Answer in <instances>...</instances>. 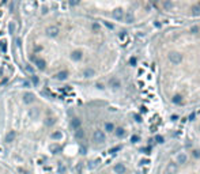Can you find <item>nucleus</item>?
<instances>
[{
    "mask_svg": "<svg viewBox=\"0 0 200 174\" xmlns=\"http://www.w3.org/2000/svg\"><path fill=\"white\" fill-rule=\"evenodd\" d=\"M192 14H193V15H200V3H199V4L192 6Z\"/></svg>",
    "mask_w": 200,
    "mask_h": 174,
    "instance_id": "9d476101",
    "label": "nucleus"
},
{
    "mask_svg": "<svg viewBox=\"0 0 200 174\" xmlns=\"http://www.w3.org/2000/svg\"><path fill=\"white\" fill-rule=\"evenodd\" d=\"M46 33H48L49 37H56L57 33H59V29H57V27H54V26H50V27L46 29Z\"/></svg>",
    "mask_w": 200,
    "mask_h": 174,
    "instance_id": "423d86ee",
    "label": "nucleus"
},
{
    "mask_svg": "<svg viewBox=\"0 0 200 174\" xmlns=\"http://www.w3.org/2000/svg\"><path fill=\"white\" fill-rule=\"evenodd\" d=\"M152 2H159V0H152Z\"/></svg>",
    "mask_w": 200,
    "mask_h": 174,
    "instance_id": "2f4dec72",
    "label": "nucleus"
},
{
    "mask_svg": "<svg viewBox=\"0 0 200 174\" xmlns=\"http://www.w3.org/2000/svg\"><path fill=\"white\" fill-rule=\"evenodd\" d=\"M53 137H54V139H57V140H59V139H61V133H60V132L53 133Z\"/></svg>",
    "mask_w": 200,
    "mask_h": 174,
    "instance_id": "393cba45",
    "label": "nucleus"
},
{
    "mask_svg": "<svg viewBox=\"0 0 200 174\" xmlns=\"http://www.w3.org/2000/svg\"><path fill=\"white\" fill-rule=\"evenodd\" d=\"M155 140L158 141V143H163V137H162V136H156Z\"/></svg>",
    "mask_w": 200,
    "mask_h": 174,
    "instance_id": "a878e982",
    "label": "nucleus"
},
{
    "mask_svg": "<svg viewBox=\"0 0 200 174\" xmlns=\"http://www.w3.org/2000/svg\"><path fill=\"white\" fill-rule=\"evenodd\" d=\"M14 137H15V133H14V132H10L8 135L6 136V141H7V143H10V141L14 140Z\"/></svg>",
    "mask_w": 200,
    "mask_h": 174,
    "instance_id": "f3484780",
    "label": "nucleus"
},
{
    "mask_svg": "<svg viewBox=\"0 0 200 174\" xmlns=\"http://www.w3.org/2000/svg\"><path fill=\"white\" fill-rule=\"evenodd\" d=\"M124 133H125V130H124L123 128H117V129H116V135L119 136V137H123Z\"/></svg>",
    "mask_w": 200,
    "mask_h": 174,
    "instance_id": "a211bd4d",
    "label": "nucleus"
},
{
    "mask_svg": "<svg viewBox=\"0 0 200 174\" xmlns=\"http://www.w3.org/2000/svg\"><path fill=\"white\" fill-rule=\"evenodd\" d=\"M23 98H25V102H26V104H30V102H33L34 95H33V94H30V93H26L25 95H23Z\"/></svg>",
    "mask_w": 200,
    "mask_h": 174,
    "instance_id": "1a4fd4ad",
    "label": "nucleus"
},
{
    "mask_svg": "<svg viewBox=\"0 0 200 174\" xmlns=\"http://www.w3.org/2000/svg\"><path fill=\"white\" fill-rule=\"evenodd\" d=\"M113 18L116 19V21H121V19L124 18V11L121 10V8H117V10H115L113 11Z\"/></svg>",
    "mask_w": 200,
    "mask_h": 174,
    "instance_id": "7ed1b4c3",
    "label": "nucleus"
},
{
    "mask_svg": "<svg viewBox=\"0 0 200 174\" xmlns=\"http://www.w3.org/2000/svg\"><path fill=\"white\" fill-rule=\"evenodd\" d=\"M138 140H139V137H138V136H132V141H133V143H136Z\"/></svg>",
    "mask_w": 200,
    "mask_h": 174,
    "instance_id": "c85d7f7f",
    "label": "nucleus"
},
{
    "mask_svg": "<svg viewBox=\"0 0 200 174\" xmlns=\"http://www.w3.org/2000/svg\"><path fill=\"white\" fill-rule=\"evenodd\" d=\"M71 126H72L74 129H78V128H79V126H80V120H79V118H74L72 122H71Z\"/></svg>",
    "mask_w": 200,
    "mask_h": 174,
    "instance_id": "9b49d317",
    "label": "nucleus"
},
{
    "mask_svg": "<svg viewBox=\"0 0 200 174\" xmlns=\"http://www.w3.org/2000/svg\"><path fill=\"white\" fill-rule=\"evenodd\" d=\"M173 102H174V104H177V105H180V104H181V97H180V95H176V97L173 98Z\"/></svg>",
    "mask_w": 200,
    "mask_h": 174,
    "instance_id": "4be33fe9",
    "label": "nucleus"
},
{
    "mask_svg": "<svg viewBox=\"0 0 200 174\" xmlns=\"http://www.w3.org/2000/svg\"><path fill=\"white\" fill-rule=\"evenodd\" d=\"M105 129H106L108 132H113V130H115V125L110 124V122H106V124H105Z\"/></svg>",
    "mask_w": 200,
    "mask_h": 174,
    "instance_id": "dca6fc26",
    "label": "nucleus"
},
{
    "mask_svg": "<svg viewBox=\"0 0 200 174\" xmlns=\"http://www.w3.org/2000/svg\"><path fill=\"white\" fill-rule=\"evenodd\" d=\"M93 137H94V141H98V143L105 141V133L102 132V130H95Z\"/></svg>",
    "mask_w": 200,
    "mask_h": 174,
    "instance_id": "f03ea898",
    "label": "nucleus"
},
{
    "mask_svg": "<svg viewBox=\"0 0 200 174\" xmlns=\"http://www.w3.org/2000/svg\"><path fill=\"white\" fill-rule=\"evenodd\" d=\"M125 171H127V169H125V166L123 163H117L115 166V173L116 174H125Z\"/></svg>",
    "mask_w": 200,
    "mask_h": 174,
    "instance_id": "20e7f679",
    "label": "nucleus"
},
{
    "mask_svg": "<svg viewBox=\"0 0 200 174\" xmlns=\"http://www.w3.org/2000/svg\"><path fill=\"white\" fill-rule=\"evenodd\" d=\"M83 75H84V76H87V78H90V76H94V69H86Z\"/></svg>",
    "mask_w": 200,
    "mask_h": 174,
    "instance_id": "aec40b11",
    "label": "nucleus"
},
{
    "mask_svg": "<svg viewBox=\"0 0 200 174\" xmlns=\"http://www.w3.org/2000/svg\"><path fill=\"white\" fill-rule=\"evenodd\" d=\"M93 29L95 30V31H98V30H99V25H98V23H94V25H93Z\"/></svg>",
    "mask_w": 200,
    "mask_h": 174,
    "instance_id": "cd10ccee",
    "label": "nucleus"
},
{
    "mask_svg": "<svg viewBox=\"0 0 200 174\" xmlns=\"http://www.w3.org/2000/svg\"><path fill=\"white\" fill-rule=\"evenodd\" d=\"M125 21H127V23H132L133 21H135V17H133V14L128 12L127 15H125Z\"/></svg>",
    "mask_w": 200,
    "mask_h": 174,
    "instance_id": "f8f14e48",
    "label": "nucleus"
},
{
    "mask_svg": "<svg viewBox=\"0 0 200 174\" xmlns=\"http://www.w3.org/2000/svg\"><path fill=\"white\" fill-rule=\"evenodd\" d=\"M191 33H193V34L199 33V27H197V26H193V27L191 29Z\"/></svg>",
    "mask_w": 200,
    "mask_h": 174,
    "instance_id": "b1692460",
    "label": "nucleus"
},
{
    "mask_svg": "<svg viewBox=\"0 0 200 174\" xmlns=\"http://www.w3.org/2000/svg\"><path fill=\"white\" fill-rule=\"evenodd\" d=\"M193 156L195 158H199L200 156V151H199V150H195V151H193Z\"/></svg>",
    "mask_w": 200,
    "mask_h": 174,
    "instance_id": "bb28decb",
    "label": "nucleus"
},
{
    "mask_svg": "<svg viewBox=\"0 0 200 174\" xmlns=\"http://www.w3.org/2000/svg\"><path fill=\"white\" fill-rule=\"evenodd\" d=\"M56 78L59 79V80H64V79L67 78V72H65V71H63V72H59V74L56 75Z\"/></svg>",
    "mask_w": 200,
    "mask_h": 174,
    "instance_id": "2eb2a0df",
    "label": "nucleus"
},
{
    "mask_svg": "<svg viewBox=\"0 0 200 174\" xmlns=\"http://www.w3.org/2000/svg\"><path fill=\"white\" fill-rule=\"evenodd\" d=\"M53 122H54V121L52 120V118H49V121H48V122H46V124H48V125H52V124H53Z\"/></svg>",
    "mask_w": 200,
    "mask_h": 174,
    "instance_id": "7c9ffc66",
    "label": "nucleus"
},
{
    "mask_svg": "<svg viewBox=\"0 0 200 174\" xmlns=\"http://www.w3.org/2000/svg\"><path fill=\"white\" fill-rule=\"evenodd\" d=\"M0 49H2L3 52H6V50H7V45H6V41H3V42L0 41Z\"/></svg>",
    "mask_w": 200,
    "mask_h": 174,
    "instance_id": "5701e85b",
    "label": "nucleus"
},
{
    "mask_svg": "<svg viewBox=\"0 0 200 174\" xmlns=\"http://www.w3.org/2000/svg\"><path fill=\"white\" fill-rule=\"evenodd\" d=\"M110 86L113 87V89H119V87H120V82L117 80V79H112V80H110Z\"/></svg>",
    "mask_w": 200,
    "mask_h": 174,
    "instance_id": "4468645a",
    "label": "nucleus"
},
{
    "mask_svg": "<svg viewBox=\"0 0 200 174\" xmlns=\"http://www.w3.org/2000/svg\"><path fill=\"white\" fill-rule=\"evenodd\" d=\"M163 8L166 11H170L173 8V2H172V0H166V2L163 3Z\"/></svg>",
    "mask_w": 200,
    "mask_h": 174,
    "instance_id": "6e6552de",
    "label": "nucleus"
},
{
    "mask_svg": "<svg viewBox=\"0 0 200 174\" xmlns=\"http://www.w3.org/2000/svg\"><path fill=\"white\" fill-rule=\"evenodd\" d=\"M187 159H188V158H187V155H185V154H180V155H178V158H177L178 163H185V162H187Z\"/></svg>",
    "mask_w": 200,
    "mask_h": 174,
    "instance_id": "ddd939ff",
    "label": "nucleus"
},
{
    "mask_svg": "<svg viewBox=\"0 0 200 174\" xmlns=\"http://www.w3.org/2000/svg\"><path fill=\"white\" fill-rule=\"evenodd\" d=\"M80 57H82V53H80V52H75V53L72 54V59H74V60H79Z\"/></svg>",
    "mask_w": 200,
    "mask_h": 174,
    "instance_id": "412c9836",
    "label": "nucleus"
},
{
    "mask_svg": "<svg viewBox=\"0 0 200 174\" xmlns=\"http://www.w3.org/2000/svg\"><path fill=\"white\" fill-rule=\"evenodd\" d=\"M177 173V165L176 163H169L166 167V174H176Z\"/></svg>",
    "mask_w": 200,
    "mask_h": 174,
    "instance_id": "39448f33",
    "label": "nucleus"
},
{
    "mask_svg": "<svg viewBox=\"0 0 200 174\" xmlns=\"http://www.w3.org/2000/svg\"><path fill=\"white\" fill-rule=\"evenodd\" d=\"M169 60H170V63H173V64H180V63L182 61V56L177 52H173V53L169 54Z\"/></svg>",
    "mask_w": 200,
    "mask_h": 174,
    "instance_id": "f257e3e1",
    "label": "nucleus"
},
{
    "mask_svg": "<svg viewBox=\"0 0 200 174\" xmlns=\"http://www.w3.org/2000/svg\"><path fill=\"white\" fill-rule=\"evenodd\" d=\"M76 3H79V0H71V4H72V6H75Z\"/></svg>",
    "mask_w": 200,
    "mask_h": 174,
    "instance_id": "c756f323",
    "label": "nucleus"
},
{
    "mask_svg": "<svg viewBox=\"0 0 200 174\" xmlns=\"http://www.w3.org/2000/svg\"><path fill=\"white\" fill-rule=\"evenodd\" d=\"M75 136L78 137V139H82V137H83V136H84V133H83V130H82V129H79V128H78V129H76V133H75Z\"/></svg>",
    "mask_w": 200,
    "mask_h": 174,
    "instance_id": "6ab92c4d",
    "label": "nucleus"
},
{
    "mask_svg": "<svg viewBox=\"0 0 200 174\" xmlns=\"http://www.w3.org/2000/svg\"><path fill=\"white\" fill-rule=\"evenodd\" d=\"M34 64H36L40 69L45 68V60H42V59H40V57H34Z\"/></svg>",
    "mask_w": 200,
    "mask_h": 174,
    "instance_id": "0eeeda50",
    "label": "nucleus"
}]
</instances>
